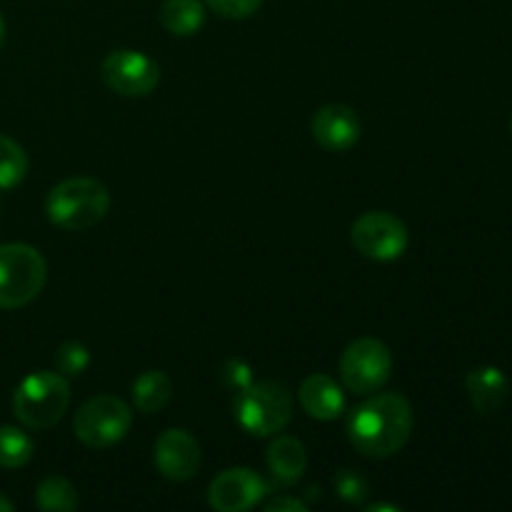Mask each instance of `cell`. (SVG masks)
I'll use <instances>...</instances> for the list:
<instances>
[{
	"label": "cell",
	"instance_id": "15",
	"mask_svg": "<svg viewBox=\"0 0 512 512\" xmlns=\"http://www.w3.org/2000/svg\"><path fill=\"white\" fill-rule=\"evenodd\" d=\"M268 468L273 478L283 485H293L295 480L303 478L305 468H308V453H305L303 443L290 435L275 438L268 448Z\"/></svg>",
	"mask_w": 512,
	"mask_h": 512
},
{
	"label": "cell",
	"instance_id": "7",
	"mask_svg": "<svg viewBox=\"0 0 512 512\" xmlns=\"http://www.w3.org/2000/svg\"><path fill=\"white\" fill-rule=\"evenodd\" d=\"M393 373V353L375 338H360L345 348L340 358V378L355 395H373Z\"/></svg>",
	"mask_w": 512,
	"mask_h": 512
},
{
	"label": "cell",
	"instance_id": "29",
	"mask_svg": "<svg viewBox=\"0 0 512 512\" xmlns=\"http://www.w3.org/2000/svg\"><path fill=\"white\" fill-rule=\"evenodd\" d=\"M510 133H512V115H510Z\"/></svg>",
	"mask_w": 512,
	"mask_h": 512
},
{
	"label": "cell",
	"instance_id": "9",
	"mask_svg": "<svg viewBox=\"0 0 512 512\" xmlns=\"http://www.w3.org/2000/svg\"><path fill=\"white\" fill-rule=\"evenodd\" d=\"M103 83L125 98H143L153 93L160 80V68L140 50H113L100 65Z\"/></svg>",
	"mask_w": 512,
	"mask_h": 512
},
{
	"label": "cell",
	"instance_id": "28",
	"mask_svg": "<svg viewBox=\"0 0 512 512\" xmlns=\"http://www.w3.org/2000/svg\"><path fill=\"white\" fill-rule=\"evenodd\" d=\"M3 43H5V20L3 15H0V48H3Z\"/></svg>",
	"mask_w": 512,
	"mask_h": 512
},
{
	"label": "cell",
	"instance_id": "22",
	"mask_svg": "<svg viewBox=\"0 0 512 512\" xmlns=\"http://www.w3.org/2000/svg\"><path fill=\"white\" fill-rule=\"evenodd\" d=\"M333 488L338 493V498L350 505H363L365 498L370 495L368 480L360 473H355V470H340L333 480Z\"/></svg>",
	"mask_w": 512,
	"mask_h": 512
},
{
	"label": "cell",
	"instance_id": "16",
	"mask_svg": "<svg viewBox=\"0 0 512 512\" xmlns=\"http://www.w3.org/2000/svg\"><path fill=\"white\" fill-rule=\"evenodd\" d=\"M170 398H173V380L163 370H145L133 383V400L140 413H160Z\"/></svg>",
	"mask_w": 512,
	"mask_h": 512
},
{
	"label": "cell",
	"instance_id": "26",
	"mask_svg": "<svg viewBox=\"0 0 512 512\" xmlns=\"http://www.w3.org/2000/svg\"><path fill=\"white\" fill-rule=\"evenodd\" d=\"M10 510H13V503H10V500L0 493V512H10Z\"/></svg>",
	"mask_w": 512,
	"mask_h": 512
},
{
	"label": "cell",
	"instance_id": "19",
	"mask_svg": "<svg viewBox=\"0 0 512 512\" xmlns=\"http://www.w3.org/2000/svg\"><path fill=\"white\" fill-rule=\"evenodd\" d=\"M28 175V155L8 135H0V190L20 185Z\"/></svg>",
	"mask_w": 512,
	"mask_h": 512
},
{
	"label": "cell",
	"instance_id": "17",
	"mask_svg": "<svg viewBox=\"0 0 512 512\" xmlns=\"http://www.w3.org/2000/svg\"><path fill=\"white\" fill-rule=\"evenodd\" d=\"M160 23L168 33L188 38L205 25V5L200 0H165L160 5Z\"/></svg>",
	"mask_w": 512,
	"mask_h": 512
},
{
	"label": "cell",
	"instance_id": "3",
	"mask_svg": "<svg viewBox=\"0 0 512 512\" xmlns=\"http://www.w3.org/2000/svg\"><path fill=\"white\" fill-rule=\"evenodd\" d=\"M70 403L68 378L50 370L30 373L13 393V413L23 425L35 430L53 428Z\"/></svg>",
	"mask_w": 512,
	"mask_h": 512
},
{
	"label": "cell",
	"instance_id": "1",
	"mask_svg": "<svg viewBox=\"0 0 512 512\" xmlns=\"http://www.w3.org/2000/svg\"><path fill=\"white\" fill-rule=\"evenodd\" d=\"M413 408L400 393H380L350 413L348 438L365 458L400 453L413 433Z\"/></svg>",
	"mask_w": 512,
	"mask_h": 512
},
{
	"label": "cell",
	"instance_id": "25",
	"mask_svg": "<svg viewBox=\"0 0 512 512\" xmlns=\"http://www.w3.org/2000/svg\"><path fill=\"white\" fill-rule=\"evenodd\" d=\"M265 510H268V512H283V510L305 512V510H308V505H305L303 500H298V498H275V500H270L268 505H265Z\"/></svg>",
	"mask_w": 512,
	"mask_h": 512
},
{
	"label": "cell",
	"instance_id": "12",
	"mask_svg": "<svg viewBox=\"0 0 512 512\" xmlns=\"http://www.w3.org/2000/svg\"><path fill=\"white\" fill-rule=\"evenodd\" d=\"M310 133L320 148L330 153H343L360 140V118L350 105H323L310 120Z\"/></svg>",
	"mask_w": 512,
	"mask_h": 512
},
{
	"label": "cell",
	"instance_id": "23",
	"mask_svg": "<svg viewBox=\"0 0 512 512\" xmlns=\"http://www.w3.org/2000/svg\"><path fill=\"white\" fill-rule=\"evenodd\" d=\"M218 15L230 20L250 18L263 5V0H205Z\"/></svg>",
	"mask_w": 512,
	"mask_h": 512
},
{
	"label": "cell",
	"instance_id": "8",
	"mask_svg": "<svg viewBox=\"0 0 512 512\" xmlns=\"http://www.w3.org/2000/svg\"><path fill=\"white\" fill-rule=\"evenodd\" d=\"M353 245L370 260H398L400 255L408 250L410 235L408 228L400 218L385 213V210H373V213H363L353 223L350 230Z\"/></svg>",
	"mask_w": 512,
	"mask_h": 512
},
{
	"label": "cell",
	"instance_id": "11",
	"mask_svg": "<svg viewBox=\"0 0 512 512\" xmlns=\"http://www.w3.org/2000/svg\"><path fill=\"white\" fill-rule=\"evenodd\" d=\"M153 458L163 478L173 483L190 480L200 468V445L188 430L170 428L155 440Z\"/></svg>",
	"mask_w": 512,
	"mask_h": 512
},
{
	"label": "cell",
	"instance_id": "20",
	"mask_svg": "<svg viewBox=\"0 0 512 512\" xmlns=\"http://www.w3.org/2000/svg\"><path fill=\"white\" fill-rule=\"evenodd\" d=\"M33 458V440L13 425H0V468H23Z\"/></svg>",
	"mask_w": 512,
	"mask_h": 512
},
{
	"label": "cell",
	"instance_id": "27",
	"mask_svg": "<svg viewBox=\"0 0 512 512\" xmlns=\"http://www.w3.org/2000/svg\"><path fill=\"white\" fill-rule=\"evenodd\" d=\"M375 510H390V512H398L400 508H395V505H370L368 512H375Z\"/></svg>",
	"mask_w": 512,
	"mask_h": 512
},
{
	"label": "cell",
	"instance_id": "18",
	"mask_svg": "<svg viewBox=\"0 0 512 512\" xmlns=\"http://www.w3.org/2000/svg\"><path fill=\"white\" fill-rule=\"evenodd\" d=\"M35 500H38L40 510H55L68 512L78 508V490L70 480L60 478V475H50L35 490Z\"/></svg>",
	"mask_w": 512,
	"mask_h": 512
},
{
	"label": "cell",
	"instance_id": "10",
	"mask_svg": "<svg viewBox=\"0 0 512 512\" xmlns=\"http://www.w3.org/2000/svg\"><path fill=\"white\" fill-rule=\"evenodd\" d=\"M270 493V485L250 468L223 470L208 488V503L220 512H245Z\"/></svg>",
	"mask_w": 512,
	"mask_h": 512
},
{
	"label": "cell",
	"instance_id": "14",
	"mask_svg": "<svg viewBox=\"0 0 512 512\" xmlns=\"http://www.w3.org/2000/svg\"><path fill=\"white\" fill-rule=\"evenodd\" d=\"M465 388H468L470 400H473V408L480 415H490L508 400L510 380L495 365H483V368L470 370Z\"/></svg>",
	"mask_w": 512,
	"mask_h": 512
},
{
	"label": "cell",
	"instance_id": "21",
	"mask_svg": "<svg viewBox=\"0 0 512 512\" xmlns=\"http://www.w3.org/2000/svg\"><path fill=\"white\" fill-rule=\"evenodd\" d=\"M55 365H58L60 375H65V378H78L90 365L88 348L83 343H75V340L63 343L58 348V353H55Z\"/></svg>",
	"mask_w": 512,
	"mask_h": 512
},
{
	"label": "cell",
	"instance_id": "24",
	"mask_svg": "<svg viewBox=\"0 0 512 512\" xmlns=\"http://www.w3.org/2000/svg\"><path fill=\"white\" fill-rule=\"evenodd\" d=\"M223 380L230 385V388H235L240 393V390H245L250 383H253V373H250V368L243 363V360H230L223 370Z\"/></svg>",
	"mask_w": 512,
	"mask_h": 512
},
{
	"label": "cell",
	"instance_id": "5",
	"mask_svg": "<svg viewBox=\"0 0 512 512\" xmlns=\"http://www.w3.org/2000/svg\"><path fill=\"white\" fill-rule=\"evenodd\" d=\"M235 418L250 435L268 438L280 433L293 418V398L288 388L273 380L250 383L235 400Z\"/></svg>",
	"mask_w": 512,
	"mask_h": 512
},
{
	"label": "cell",
	"instance_id": "2",
	"mask_svg": "<svg viewBox=\"0 0 512 512\" xmlns=\"http://www.w3.org/2000/svg\"><path fill=\"white\" fill-rule=\"evenodd\" d=\"M50 223L63 230H85L108 215L110 193L95 178H70L55 185L45 200Z\"/></svg>",
	"mask_w": 512,
	"mask_h": 512
},
{
	"label": "cell",
	"instance_id": "4",
	"mask_svg": "<svg viewBox=\"0 0 512 512\" xmlns=\"http://www.w3.org/2000/svg\"><path fill=\"white\" fill-rule=\"evenodd\" d=\"M48 278L43 255L25 243L0 245V308L15 310L33 303Z\"/></svg>",
	"mask_w": 512,
	"mask_h": 512
},
{
	"label": "cell",
	"instance_id": "13",
	"mask_svg": "<svg viewBox=\"0 0 512 512\" xmlns=\"http://www.w3.org/2000/svg\"><path fill=\"white\" fill-rule=\"evenodd\" d=\"M298 400L305 413L315 420H335L345 413V395L330 375L315 373L303 380Z\"/></svg>",
	"mask_w": 512,
	"mask_h": 512
},
{
	"label": "cell",
	"instance_id": "6",
	"mask_svg": "<svg viewBox=\"0 0 512 512\" xmlns=\"http://www.w3.org/2000/svg\"><path fill=\"white\" fill-rule=\"evenodd\" d=\"M133 410L115 395H95L75 413V438L88 448H110L128 435Z\"/></svg>",
	"mask_w": 512,
	"mask_h": 512
}]
</instances>
